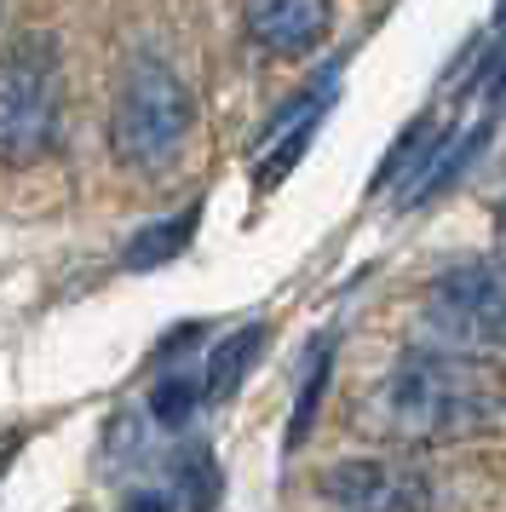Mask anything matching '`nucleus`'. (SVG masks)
<instances>
[{
	"instance_id": "9",
	"label": "nucleus",
	"mask_w": 506,
	"mask_h": 512,
	"mask_svg": "<svg viewBox=\"0 0 506 512\" xmlns=\"http://www.w3.org/2000/svg\"><path fill=\"white\" fill-rule=\"evenodd\" d=\"M196 219H202V213L184 208L179 219H161V225L133 231L127 254H121V265H127V271H156V265H167V259H179L184 248H190V236H196Z\"/></svg>"
},
{
	"instance_id": "12",
	"label": "nucleus",
	"mask_w": 506,
	"mask_h": 512,
	"mask_svg": "<svg viewBox=\"0 0 506 512\" xmlns=\"http://www.w3.org/2000/svg\"><path fill=\"white\" fill-rule=\"evenodd\" d=\"M121 512H173V495L167 489H133V501Z\"/></svg>"
},
{
	"instance_id": "2",
	"label": "nucleus",
	"mask_w": 506,
	"mask_h": 512,
	"mask_svg": "<svg viewBox=\"0 0 506 512\" xmlns=\"http://www.w3.org/2000/svg\"><path fill=\"white\" fill-rule=\"evenodd\" d=\"M196 127V98L184 87L173 64H161L156 52H138L110 104V150L133 173H161L179 162Z\"/></svg>"
},
{
	"instance_id": "13",
	"label": "nucleus",
	"mask_w": 506,
	"mask_h": 512,
	"mask_svg": "<svg viewBox=\"0 0 506 512\" xmlns=\"http://www.w3.org/2000/svg\"><path fill=\"white\" fill-rule=\"evenodd\" d=\"M495 225H501V248H506V202H501V213H495Z\"/></svg>"
},
{
	"instance_id": "1",
	"label": "nucleus",
	"mask_w": 506,
	"mask_h": 512,
	"mask_svg": "<svg viewBox=\"0 0 506 512\" xmlns=\"http://www.w3.org/2000/svg\"><path fill=\"white\" fill-rule=\"evenodd\" d=\"M506 420L501 380L449 346H420L380 380L368 426L397 443H466Z\"/></svg>"
},
{
	"instance_id": "7",
	"label": "nucleus",
	"mask_w": 506,
	"mask_h": 512,
	"mask_svg": "<svg viewBox=\"0 0 506 512\" xmlns=\"http://www.w3.org/2000/svg\"><path fill=\"white\" fill-rule=\"evenodd\" d=\"M259 351H265V323L230 328L225 340L207 351V369H202L207 397H213V403H225V397L242 392V380H248V369L259 363Z\"/></svg>"
},
{
	"instance_id": "4",
	"label": "nucleus",
	"mask_w": 506,
	"mask_h": 512,
	"mask_svg": "<svg viewBox=\"0 0 506 512\" xmlns=\"http://www.w3.org/2000/svg\"><path fill=\"white\" fill-rule=\"evenodd\" d=\"M426 328L443 346L506 351V265L472 259L426 288Z\"/></svg>"
},
{
	"instance_id": "5",
	"label": "nucleus",
	"mask_w": 506,
	"mask_h": 512,
	"mask_svg": "<svg viewBox=\"0 0 506 512\" xmlns=\"http://www.w3.org/2000/svg\"><path fill=\"white\" fill-rule=\"evenodd\" d=\"M322 495L334 512H432L426 472L397 461H340L322 472Z\"/></svg>"
},
{
	"instance_id": "3",
	"label": "nucleus",
	"mask_w": 506,
	"mask_h": 512,
	"mask_svg": "<svg viewBox=\"0 0 506 512\" xmlns=\"http://www.w3.org/2000/svg\"><path fill=\"white\" fill-rule=\"evenodd\" d=\"M64 70L52 35H18L0 52V167H35L58 150Z\"/></svg>"
},
{
	"instance_id": "11",
	"label": "nucleus",
	"mask_w": 506,
	"mask_h": 512,
	"mask_svg": "<svg viewBox=\"0 0 506 512\" xmlns=\"http://www.w3.org/2000/svg\"><path fill=\"white\" fill-rule=\"evenodd\" d=\"M328 363H334V346H322L317 357H311V369H305V380H299L294 420H288V449H299V443L311 438V415H317L322 392H328Z\"/></svg>"
},
{
	"instance_id": "10",
	"label": "nucleus",
	"mask_w": 506,
	"mask_h": 512,
	"mask_svg": "<svg viewBox=\"0 0 506 512\" xmlns=\"http://www.w3.org/2000/svg\"><path fill=\"white\" fill-rule=\"evenodd\" d=\"M202 397H207L202 374H190V369L161 374L156 392H150V420H156V426H167V432H179L184 420L196 415V403H202Z\"/></svg>"
},
{
	"instance_id": "8",
	"label": "nucleus",
	"mask_w": 506,
	"mask_h": 512,
	"mask_svg": "<svg viewBox=\"0 0 506 512\" xmlns=\"http://www.w3.org/2000/svg\"><path fill=\"white\" fill-rule=\"evenodd\" d=\"M219 489H225V478H219V466H213V449H202V443H190V449H179L173 455V507L179 512H213L219 507Z\"/></svg>"
},
{
	"instance_id": "6",
	"label": "nucleus",
	"mask_w": 506,
	"mask_h": 512,
	"mask_svg": "<svg viewBox=\"0 0 506 512\" xmlns=\"http://www.w3.org/2000/svg\"><path fill=\"white\" fill-rule=\"evenodd\" d=\"M242 29L265 58H305L334 29V0H242Z\"/></svg>"
}]
</instances>
